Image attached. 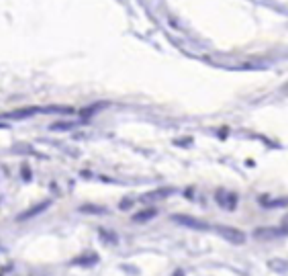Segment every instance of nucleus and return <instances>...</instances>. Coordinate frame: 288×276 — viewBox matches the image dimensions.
<instances>
[{
    "instance_id": "f257e3e1",
    "label": "nucleus",
    "mask_w": 288,
    "mask_h": 276,
    "mask_svg": "<svg viewBox=\"0 0 288 276\" xmlns=\"http://www.w3.org/2000/svg\"><path fill=\"white\" fill-rule=\"evenodd\" d=\"M217 231H219V236L223 238V240H227L229 244H233V246H241V244H246V233H243L241 229H237V227H231V225H219L217 227Z\"/></svg>"
},
{
    "instance_id": "f03ea898",
    "label": "nucleus",
    "mask_w": 288,
    "mask_h": 276,
    "mask_svg": "<svg viewBox=\"0 0 288 276\" xmlns=\"http://www.w3.org/2000/svg\"><path fill=\"white\" fill-rule=\"evenodd\" d=\"M215 201L219 207H223L227 211H233L237 207V195L235 193H227L225 188H219L217 193H215Z\"/></svg>"
},
{
    "instance_id": "7ed1b4c3",
    "label": "nucleus",
    "mask_w": 288,
    "mask_h": 276,
    "mask_svg": "<svg viewBox=\"0 0 288 276\" xmlns=\"http://www.w3.org/2000/svg\"><path fill=\"white\" fill-rule=\"evenodd\" d=\"M172 221L178 223V225H184V227H190V229H198V231L209 229V225L203 219H196V217H190V215H172Z\"/></svg>"
},
{
    "instance_id": "20e7f679",
    "label": "nucleus",
    "mask_w": 288,
    "mask_h": 276,
    "mask_svg": "<svg viewBox=\"0 0 288 276\" xmlns=\"http://www.w3.org/2000/svg\"><path fill=\"white\" fill-rule=\"evenodd\" d=\"M51 207V201H41V203H37L35 207H31V209H27V211H23L18 217H16V221H27V219H33V217H37V215H41L43 211H47Z\"/></svg>"
},
{
    "instance_id": "39448f33",
    "label": "nucleus",
    "mask_w": 288,
    "mask_h": 276,
    "mask_svg": "<svg viewBox=\"0 0 288 276\" xmlns=\"http://www.w3.org/2000/svg\"><path fill=\"white\" fill-rule=\"evenodd\" d=\"M280 236H286V225H282L280 229H276V227H258L256 231H254V238H258V240H268V238H280Z\"/></svg>"
},
{
    "instance_id": "423d86ee",
    "label": "nucleus",
    "mask_w": 288,
    "mask_h": 276,
    "mask_svg": "<svg viewBox=\"0 0 288 276\" xmlns=\"http://www.w3.org/2000/svg\"><path fill=\"white\" fill-rule=\"evenodd\" d=\"M37 113H41V107H27V109H18V111L6 113V115H0V117H2V119H14V121H18V119L33 117V115H37Z\"/></svg>"
},
{
    "instance_id": "0eeeda50",
    "label": "nucleus",
    "mask_w": 288,
    "mask_h": 276,
    "mask_svg": "<svg viewBox=\"0 0 288 276\" xmlns=\"http://www.w3.org/2000/svg\"><path fill=\"white\" fill-rule=\"evenodd\" d=\"M153 217H158V209H156V207H145V209L139 211V213H133V215H131V221L145 223V221H151Z\"/></svg>"
},
{
    "instance_id": "6e6552de",
    "label": "nucleus",
    "mask_w": 288,
    "mask_h": 276,
    "mask_svg": "<svg viewBox=\"0 0 288 276\" xmlns=\"http://www.w3.org/2000/svg\"><path fill=\"white\" fill-rule=\"evenodd\" d=\"M176 190L174 188H158V190H151V193L143 195L141 201L143 203H153V201H160V199H168L170 195H174Z\"/></svg>"
},
{
    "instance_id": "1a4fd4ad",
    "label": "nucleus",
    "mask_w": 288,
    "mask_h": 276,
    "mask_svg": "<svg viewBox=\"0 0 288 276\" xmlns=\"http://www.w3.org/2000/svg\"><path fill=\"white\" fill-rule=\"evenodd\" d=\"M98 240L104 244V246H117L119 244V236L113 231V229H106V227H98Z\"/></svg>"
},
{
    "instance_id": "9d476101",
    "label": "nucleus",
    "mask_w": 288,
    "mask_h": 276,
    "mask_svg": "<svg viewBox=\"0 0 288 276\" xmlns=\"http://www.w3.org/2000/svg\"><path fill=\"white\" fill-rule=\"evenodd\" d=\"M98 260H100V256L96 252H88V254H82V256L74 258L72 264L74 266H94V264H98Z\"/></svg>"
},
{
    "instance_id": "9b49d317",
    "label": "nucleus",
    "mask_w": 288,
    "mask_h": 276,
    "mask_svg": "<svg viewBox=\"0 0 288 276\" xmlns=\"http://www.w3.org/2000/svg\"><path fill=\"white\" fill-rule=\"evenodd\" d=\"M78 211H80V213H88V215H106L108 213L106 207H102V205H90V203L82 205Z\"/></svg>"
},
{
    "instance_id": "f8f14e48",
    "label": "nucleus",
    "mask_w": 288,
    "mask_h": 276,
    "mask_svg": "<svg viewBox=\"0 0 288 276\" xmlns=\"http://www.w3.org/2000/svg\"><path fill=\"white\" fill-rule=\"evenodd\" d=\"M80 125V121H57V123H53L49 129L51 131H72V129H76V127Z\"/></svg>"
},
{
    "instance_id": "ddd939ff",
    "label": "nucleus",
    "mask_w": 288,
    "mask_h": 276,
    "mask_svg": "<svg viewBox=\"0 0 288 276\" xmlns=\"http://www.w3.org/2000/svg\"><path fill=\"white\" fill-rule=\"evenodd\" d=\"M106 107V102H98V104H92V107H88V109H82L80 111V117L82 119H88V117H92L94 113H98L100 109H104Z\"/></svg>"
},
{
    "instance_id": "4468645a",
    "label": "nucleus",
    "mask_w": 288,
    "mask_h": 276,
    "mask_svg": "<svg viewBox=\"0 0 288 276\" xmlns=\"http://www.w3.org/2000/svg\"><path fill=\"white\" fill-rule=\"evenodd\" d=\"M20 176H23V180H25V182H31L33 172H31V168H29L27 164H23V168H20Z\"/></svg>"
},
{
    "instance_id": "2eb2a0df",
    "label": "nucleus",
    "mask_w": 288,
    "mask_h": 276,
    "mask_svg": "<svg viewBox=\"0 0 288 276\" xmlns=\"http://www.w3.org/2000/svg\"><path fill=\"white\" fill-rule=\"evenodd\" d=\"M131 207H133V199H123V201L119 203V209H121V211H129Z\"/></svg>"
},
{
    "instance_id": "dca6fc26",
    "label": "nucleus",
    "mask_w": 288,
    "mask_h": 276,
    "mask_svg": "<svg viewBox=\"0 0 288 276\" xmlns=\"http://www.w3.org/2000/svg\"><path fill=\"white\" fill-rule=\"evenodd\" d=\"M174 143H176V145H190V143H192V139H190V137H186V139H182V141L176 139Z\"/></svg>"
},
{
    "instance_id": "f3484780",
    "label": "nucleus",
    "mask_w": 288,
    "mask_h": 276,
    "mask_svg": "<svg viewBox=\"0 0 288 276\" xmlns=\"http://www.w3.org/2000/svg\"><path fill=\"white\" fill-rule=\"evenodd\" d=\"M174 276H184V272H182V270H176V272H174Z\"/></svg>"
},
{
    "instance_id": "a211bd4d",
    "label": "nucleus",
    "mask_w": 288,
    "mask_h": 276,
    "mask_svg": "<svg viewBox=\"0 0 288 276\" xmlns=\"http://www.w3.org/2000/svg\"><path fill=\"white\" fill-rule=\"evenodd\" d=\"M6 127H8L6 123H0V129H6Z\"/></svg>"
}]
</instances>
